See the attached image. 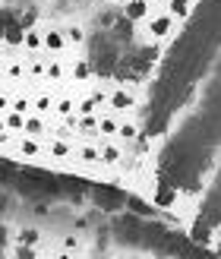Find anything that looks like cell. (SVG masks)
<instances>
[{
  "label": "cell",
  "instance_id": "1",
  "mask_svg": "<svg viewBox=\"0 0 221 259\" xmlns=\"http://www.w3.org/2000/svg\"><path fill=\"white\" fill-rule=\"evenodd\" d=\"M19 174V193H25V196H54V193H60V184L54 174L48 171H38V167H22Z\"/></svg>",
  "mask_w": 221,
  "mask_h": 259
},
{
  "label": "cell",
  "instance_id": "2",
  "mask_svg": "<svg viewBox=\"0 0 221 259\" xmlns=\"http://www.w3.org/2000/svg\"><path fill=\"white\" fill-rule=\"evenodd\" d=\"M114 234L117 240L123 243H139V228H142V218L139 215H123V218H114Z\"/></svg>",
  "mask_w": 221,
  "mask_h": 259
},
{
  "label": "cell",
  "instance_id": "3",
  "mask_svg": "<svg viewBox=\"0 0 221 259\" xmlns=\"http://www.w3.org/2000/svg\"><path fill=\"white\" fill-rule=\"evenodd\" d=\"M92 199L98 202V209L114 212V209H120V205H123V193L117 190V187H95L92 190Z\"/></svg>",
  "mask_w": 221,
  "mask_h": 259
},
{
  "label": "cell",
  "instance_id": "4",
  "mask_svg": "<svg viewBox=\"0 0 221 259\" xmlns=\"http://www.w3.org/2000/svg\"><path fill=\"white\" fill-rule=\"evenodd\" d=\"M22 38H25V25H22L19 19H13V22L7 25V32H4V41H10V45H22Z\"/></svg>",
  "mask_w": 221,
  "mask_h": 259
},
{
  "label": "cell",
  "instance_id": "5",
  "mask_svg": "<svg viewBox=\"0 0 221 259\" xmlns=\"http://www.w3.org/2000/svg\"><path fill=\"white\" fill-rule=\"evenodd\" d=\"M171 25H174V19H171V16H158V19H155V22L149 25V32H152L155 38H161V35L171 32Z\"/></svg>",
  "mask_w": 221,
  "mask_h": 259
},
{
  "label": "cell",
  "instance_id": "6",
  "mask_svg": "<svg viewBox=\"0 0 221 259\" xmlns=\"http://www.w3.org/2000/svg\"><path fill=\"white\" fill-rule=\"evenodd\" d=\"M146 0H129V4H126V19L129 22H136V19H142V16H146Z\"/></svg>",
  "mask_w": 221,
  "mask_h": 259
},
{
  "label": "cell",
  "instance_id": "7",
  "mask_svg": "<svg viewBox=\"0 0 221 259\" xmlns=\"http://www.w3.org/2000/svg\"><path fill=\"white\" fill-rule=\"evenodd\" d=\"M111 105L120 108V111H123V108H133V95H129V92H114V95H111Z\"/></svg>",
  "mask_w": 221,
  "mask_h": 259
},
{
  "label": "cell",
  "instance_id": "8",
  "mask_svg": "<svg viewBox=\"0 0 221 259\" xmlns=\"http://www.w3.org/2000/svg\"><path fill=\"white\" fill-rule=\"evenodd\" d=\"M174 190H177V187L161 184V190H158V205H171V202H174Z\"/></svg>",
  "mask_w": 221,
  "mask_h": 259
},
{
  "label": "cell",
  "instance_id": "9",
  "mask_svg": "<svg viewBox=\"0 0 221 259\" xmlns=\"http://www.w3.org/2000/svg\"><path fill=\"white\" fill-rule=\"evenodd\" d=\"M129 209H133V215H139V218H146V215L152 218V209H149V205L142 202V199H136V196L129 199Z\"/></svg>",
  "mask_w": 221,
  "mask_h": 259
},
{
  "label": "cell",
  "instance_id": "10",
  "mask_svg": "<svg viewBox=\"0 0 221 259\" xmlns=\"http://www.w3.org/2000/svg\"><path fill=\"white\" fill-rule=\"evenodd\" d=\"M13 177H16V164H10V161H0V184H10Z\"/></svg>",
  "mask_w": 221,
  "mask_h": 259
},
{
  "label": "cell",
  "instance_id": "11",
  "mask_svg": "<svg viewBox=\"0 0 221 259\" xmlns=\"http://www.w3.org/2000/svg\"><path fill=\"white\" fill-rule=\"evenodd\" d=\"M190 4H193V0H174V4H171L174 16H187V13H190Z\"/></svg>",
  "mask_w": 221,
  "mask_h": 259
},
{
  "label": "cell",
  "instance_id": "12",
  "mask_svg": "<svg viewBox=\"0 0 221 259\" xmlns=\"http://www.w3.org/2000/svg\"><path fill=\"white\" fill-rule=\"evenodd\" d=\"M13 19H16V16H13L10 10H0V41H4V32H7V25H10Z\"/></svg>",
  "mask_w": 221,
  "mask_h": 259
},
{
  "label": "cell",
  "instance_id": "13",
  "mask_svg": "<svg viewBox=\"0 0 221 259\" xmlns=\"http://www.w3.org/2000/svg\"><path fill=\"white\" fill-rule=\"evenodd\" d=\"M45 41H48V48H54V51H57V48H63V38H60L57 32H48Z\"/></svg>",
  "mask_w": 221,
  "mask_h": 259
},
{
  "label": "cell",
  "instance_id": "14",
  "mask_svg": "<svg viewBox=\"0 0 221 259\" xmlns=\"http://www.w3.org/2000/svg\"><path fill=\"white\" fill-rule=\"evenodd\" d=\"M82 161H98V152L95 149H82Z\"/></svg>",
  "mask_w": 221,
  "mask_h": 259
},
{
  "label": "cell",
  "instance_id": "15",
  "mask_svg": "<svg viewBox=\"0 0 221 259\" xmlns=\"http://www.w3.org/2000/svg\"><path fill=\"white\" fill-rule=\"evenodd\" d=\"M7 123H10V126H13V130H19V126H22V114H19V111H16V114H13V117H10V120H7Z\"/></svg>",
  "mask_w": 221,
  "mask_h": 259
},
{
  "label": "cell",
  "instance_id": "16",
  "mask_svg": "<svg viewBox=\"0 0 221 259\" xmlns=\"http://www.w3.org/2000/svg\"><path fill=\"white\" fill-rule=\"evenodd\" d=\"M101 155H105V161H117V158H120V152H117V149H105Z\"/></svg>",
  "mask_w": 221,
  "mask_h": 259
},
{
  "label": "cell",
  "instance_id": "17",
  "mask_svg": "<svg viewBox=\"0 0 221 259\" xmlns=\"http://www.w3.org/2000/svg\"><path fill=\"white\" fill-rule=\"evenodd\" d=\"M98 126H101V130H105V133H114V130H117V123H114V120H101Z\"/></svg>",
  "mask_w": 221,
  "mask_h": 259
},
{
  "label": "cell",
  "instance_id": "18",
  "mask_svg": "<svg viewBox=\"0 0 221 259\" xmlns=\"http://www.w3.org/2000/svg\"><path fill=\"white\" fill-rule=\"evenodd\" d=\"M22 152H25V155H35L38 146H35V142H22Z\"/></svg>",
  "mask_w": 221,
  "mask_h": 259
},
{
  "label": "cell",
  "instance_id": "19",
  "mask_svg": "<svg viewBox=\"0 0 221 259\" xmlns=\"http://www.w3.org/2000/svg\"><path fill=\"white\" fill-rule=\"evenodd\" d=\"M22 240H25V243H35V240H38V231H25Z\"/></svg>",
  "mask_w": 221,
  "mask_h": 259
},
{
  "label": "cell",
  "instance_id": "20",
  "mask_svg": "<svg viewBox=\"0 0 221 259\" xmlns=\"http://www.w3.org/2000/svg\"><path fill=\"white\" fill-rule=\"evenodd\" d=\"M25 45H32V48H35V45H41V38L32 32V35H25Z\"/></svg>",
  "mask_w": 221,
  "mask_h": 259
},
{
  "label": "cell",
  "instance_id": "21",
  "mask_svg": "<svg viewBox=\"0 0 221 259\" xmlns=\"http://www.w3.org/2000/svg\"><path fill=\"white\" fill-rule=\"evenodd\" d=\"M25 126H29V133H41V123H38V120H29Z\"/></svg>",
  "mask_w": 221,
  "mask_h": 259
},
{
  "label": "cell",
  "instance_id": "22",
  "mask_svg": "<svg viewBox=\"0 0 221 259\" xmlns=\"http://www.w3.org/2000/svg\"><path fill=\"white\" fill-rule=\"evenodd\" d=\"M67 152H70V149L63 146V142H54V155H67Z\"/></svg>",
  "mask_w": 221,
  "mask_h": 259
},
{
  "label": "cell",
  "instance_id": "23",
  "mask_svg": "<svg viewBox=\"0 0 221 259\" xmlns=\"http://www.w3.org/2000/svg\"><path fill=\"white\" fill-rule=\"evenodd\" d=\"M120 133H123L126 139H133V136H136V126H123V130H120Z\"/></svg>",
  "mask_w": 221,
  "mask_h": 259
},
{
  "label": "cell",
  "instance_id": "24",
  "mask_svg": "<svg viewBox=\"0 0 221 259\" xmlns=\"http://www.w3.org/2000/svg\"><path fill=\"white\" fill-rule=\"evenodd\" d=\"M4 243H7V228L0 225V247H4Z\"/></svg>",
  "mask_w": 221,
  "mask_h": 259
},
{
  "label": "cell",
  "instance_id": "25",
  "mask_svg": "<svg viewBox=\"0 0 221 259\" xmlns=\"http://www.w3.org/2000/svg\"><path fill=\"white\" fill-rule=\"evenodd\" d=\"M0 130H4V120H0Z\"/></svg>",
  "mask_w": 221,
  "mask_h": 259
},
{
  "label": "cell",
  "instance_id": "26",
  "mask_svg": "<svg viewBox=\"0 0 221 259\" xmlns=\"http://www.w3.org/2000/svg\"><path fill=\"white\" fill-rule=\"evenodd\" d=\"M146 4H149V0H146Z\"/></svg>",
  "mask_w": 221,
  "mask_h": 259
}]
</instances>
